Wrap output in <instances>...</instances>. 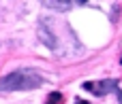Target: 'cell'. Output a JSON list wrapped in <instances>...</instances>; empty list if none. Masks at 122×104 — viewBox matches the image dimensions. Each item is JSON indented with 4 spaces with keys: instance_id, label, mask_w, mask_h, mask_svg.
I'll use <instances>...</instances> for the list:
<instances>
[{
    "instance_id": "obj_1",
    "label": "cell",
    "mask_w": 122,
    "mask_h": 104,
    "mask_svg": "<svg viewBox=\"0 0 122 104\" xmlns=\"http://www.w3.org/2000/svg\"><path fill=\"white\" fill-rule=\"evenodd\" d=\"M43 77L36 70H13L4 77H0V91H28V89H36L41 87Z\"/></svg>"
},
{
    "instance_id": "obj_2",
    "label": "cell",
    "mask_w": 122,
    "mask_h": 104,
    "mask_svg": "<svg viewBox=\"0 0 122 104\" xmlns=\"http://www.w3.org/2000/svg\"><path fill=\"white\" fill-rule=\"evenodd\" d=\"M84 89H88L90 94L94 96H107V94H118L120 91V85L116 79H105V81H86L84 83Z\"/></svg>"
},
{
    "instance_id": "obj_3",
    "label": "cell",
    "mask_w": 122,
    "mask_h": 104,
    "mask_svg": "<svg viewBox=\"0 0 122 104\" xmlns=\"http://www.w3.org/2000/svg\"><path fill=\"white\" fill-rule=\"evenodd\" d=\"M39 34H41L43 43H45L49 49H56V45H58V43H56V38H54V34H51V32H49V34L45 32V26H41V28H39Z\"/></svg>"
},
{
    "instance_id": "obj_4",
    "label": "cell",
    "mask_w": 122,
    "mask_h": 104,
    "mask_svg": "<svg viewBox=\"0 0 122 104\" xmlns=\"http://www.w3.org/2000/svg\"><path fill=\"white\" fill-rule=\"evenodd\" d=\"M45 104H64V96H62L60 91H51L49 98L45 100Z\"/></svg>"
},
{
    "instance_id": "obj_5",
    "label": "cell",
    "mask_w": 122,
    "mask_h": 104,
    "mask_svg": "<svg viewBox=\"0 0 122 104\" xmlns=\"http://www.w3.org/2000/svg\"><path fill=\"white\" fill-rule=\"evenodd\" d=\"M43 4L54 6V9H69V4H71V2H54V0H51V2H43Z\"/></svg>"
},
{
    "instance_id": "obj_6",
    "label": "cell",
    "mask_w": 122,
    "mask_h": 104,
    "mask_svg": "<svg viewBox=\"0 0 122 104\" xmlns=\"http://www.w3.org/2000/svg\"><path fill=\"white\" fill-rule=\"evenodd\" d=\"M75 104H88L86 100H75Z\"/></svg>"
},
{
    "instance_id": "obj_7",
    "label": "cell",
    "mask_w": 122,
    "mask_h": 104,
    "mask_svg": "<svg viewBox=\"0 0 122 104\" xmlns=\"http://www.w3.org/2000/svg\"><path fill=\"white\" fill-rule=\"evenodd\" d=\"M116 96H118V98H120V102H122V91H118V94H116Z\"/></svg>"
},
{
    "instance_id": "obj_8",
    "label": "cell",
    "mask_w": 122,
    "mask_h": 104,
    "mask_svg": "<svg viewBox=\"0 0 122 104\" xmlns=\"http://www.w3.org/2000/svg\"><path fill=\"white\" fill-rule=\"evenodd\" d=\"M120 64H122V57H120Z\"/></svg>"
}]
</instances>
